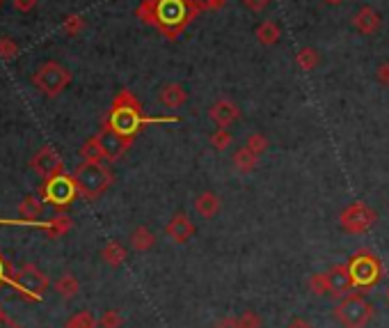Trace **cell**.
I'll list each match as a JSON object with an SVG mask.
<instances>
[{
    "instance_id": "6da1fadb",
    "label": "cell",
    "mask_w": 389,
    "mask_h": 328,
    "mask_svg": "<svg viewBox=\"0 0 389 328\" xmlns=\"http://www.w3.org/2000/svg\"><path fill=\"white\" fill-rule=\"evenodd\" d=\"M197 14L199 10L190 5V0H142L135 10L137 19L172 42L197 19Z\"/></svg>"
},
{
    "instance_id": "7a4b0ae2",
    "label": "cell",
    "mask_w": 389,
    "mask_h": 328,
    "mask_svg": "<svg viewBox=\"0 0 389 328\" xmlns=\"http://www.w3.org/2000/svg\"><path fill=\"white\" fill-rule=\"evenodd\" d=\"M149 122H163V120H147L142 115V104L128 90L117 92V97L113 99V106H110V113L104 120V124L113 126L115 131L128 135V138H135L142 126Z\"/></svg>"
},
{
    "instance_id": "3957f363",
    "label": "cell",
    "mask_w": 389,
    "mask_h": 328,
    "mask_svg": "<svg viewBox=\"0 0 389 328\" xmlns=\"http://www.w3.org/2000/svg\"><path fill=\"white\" fill-rule=\"evenodd\" d=\"M73 181L78 186V195L85 200H99L113 184V172L104 161H82L73 170Z\"/></svg>"
},
{
    "instance_id": "277c9868",
    "label": "cell",
    "mask_w": 389,
    "mask_h": 328,
    "mask_svg": "<svg viewBox=\"0 0 389 328\" xmlns=\"http://www.w3.org/2000/svg\"><path fill=\"white\" fill-rule=\"evenodd\" d=\"M332 315L344 328H364L373 319V305L362 294H348L339 300Z\"/></svg>"
},
{
    "instance_id": "5b68a950",
    "label": "cell",
    "mask_w": 389,
    "mask_h": 328,
    "mask_svg": "<svg viewBox=\"0 0 389 328\" xmlns=\"http://www.w3.org/2000/svg\"><path fill=\"white\" fill-rule=\"evenodd\" d=\"M32 83L42 95L53 99V97H58V95L64 92V90H67V85L71 83V71L67 67H62L60 62L49 60L35 71Z\"/></svg>"
},
{
    "instance_id": "8992f818",
    "label": "cell",
    "mask_w": 389,
    "mask_h": 328,
    "mask_svg": "<svg viewBox=\"0 0 389 328\" xmlns=\"http://www.w3.org/2000/svg\"><path fill=\"white\" fill-rule=\"evenodd\" d=\"M350 276H353L355 287L359 289H371L383 278V264L369 250H357L348 262Z\"/></svg>"
},
{
    "instance_id": "52a82bcc",
    "label": "cell",
    "mask_w": 389,
    "mask_h": 328,
    "mask_svg": "<svg viewBox=\"0 0 389 328\" xmlns=\"http://www.w3.org/2000/svg\"><path fill=\"white\" fill-rule=\"evenodd\" d=\"M44 181H46L42 188L44 202H49L58 209L69 207L78 195V186H76V181H73V175H67V172H62L58 177L44 179Z\"/></svg>"
},
{
    "instance_id": "ba28073f",
    "label": "cell",
    "mask_w": 389,
    "mask_h": 328,
    "mask_svg": "<svg viewBox=\"0 0 389 328\" xmlns=\"http://www.w3.org/2000/svg\"><path fill=\"white\" fill-rule=\"evenodd\" d=\"M16 291H21L25 298L39 300L42 294L49 289V276L44 271H39L35 264H23L21 269L14 271V282Z\"/></svg>"
},
{
    "instance_id": "9c48e42d",
    "label": "cell",
    "mask_w": 389,
    "mask_h": 328,
    "mask_svg": "<svg viewBox=\"0 0 389 328\" xmlns=\"http://www.w3.org/2000/svg\"><path fill=\"white\" fill-rule=\"evenodd\" d=\"M376 221H378L376 212L369 205H364V202L348 205L344 212H341V216H339L341 230L348 232V234H364V232H369L376 225Z\"/></svg>"
},
{
    "instance_id": "30bf717a",
    "label": "cell",
    "mask_w": 389,
    "mask_h": 328,
    "mask_svg": "<svg viewBox=\"0 0 389 328\" xmlns=\"http://www.w3.org/2000/svg\"><path fill=\"white\" fill-rule=\"evenodd\" d=\"M97 138L101 142V150H104V157L108 161H119L128 152V147L133 145L135 138H128V135H122L119 131H115L113 126L104 124L101 131L97 133Z\"/></svg>"
},
{
    "instance_id": "8fae6325",
    "label": "cell",
    "mask_w": 389,
    "mask_h": 328,
    "mask_svg": "<svg viewBox=\"0 0 389 328\" xmlns=\"http://www.w3.org/2000/svg\"><path fill=\"white\" fill-rule=\"evenodd\" d=\"M30 168L37 172V175H42L44 179H51V177H58L64 172V163L60 159V154L55 152L53 147H42L39 152L35 154L30 159Z\"/></svg>"
},
{
    "instance_id": "7c38bea8",
    "label": "cell",
    "mask_w": 389,
    "mask_h": 328,
    "mask_svg": "<svg viewBox=\"0 0 389 328\" xmlns=\"http://www.w3.org/2000/svg\"><path fill=\"white\" fill-rule=\"evenodd\" d=\"M350 289H355L353 276H350L348 264H337L328 271V296L344 298L350 294Z\"/></svg>"
},
{
    "instance_id": "4fadbf2b",
    "label": "cell",
    "mask_w": 389,
    "mask_h": 328,
    "mask_svg": "<svg viewBox=\"0 0 389 328\" xmlns=\"http://www.w3.org/2000/svg\"><path fill=\"white\" fill-rule=\"evenodd\" d=\"M194 232H197V227H194V223L183 212H177L168 221V225H165V234H168L174 243L190 241L194 236Z\"/></svg>"
},
{
    "instance_id": "5bb4252c",
    "label": "cell",
    "mask_w": 389,
    "mask_h": 328,
    "mask_svg": "<svg viewBox=\"0 0 389 328\" xmlns=\"http://www.w3.org/2000/svg\"><path fill=\"white\" fill-rule=\"evenodd\" d=\"M209 117L218 129H227L240 117V108L234 102H229V99H220V102L209 108Z\"/></svg>"
},
{
    "instance_id": "9a60e30c",
    "label": "cell",
    "mask_w": 389,
    "mask_h": 328,
    "mask_svg": "<svg viewBox=\"0 0 389 328\" xmlns=\"http://www.w3.org/2000/svg\"><path fill=\"white\" fill-rule=\"evenodd\" d=\"M353 25L359 35H376L378 30H381V14H378L373 7L364 5L355 12Z\"/></svg>"
},
{
    "instance_id": "2e32d148",
    "label": "cell",
    "mask_w": 389,
    "mask_h": 328,
    "mask_svg": "<svg viewBox=\"0 0 389 328\" xmlns=\"http://www.w3.org/2000/svg\"><path fill=\"white\" fill-rule=\"evenodd\" d=\"M159 102L165 108H181L183 104L188 102V92H186V87L179 85V83H168V85L161 87Z\"/></svg>"
},
{
    "instance_id": "e0dca14e",
    "label": "cell",
    "mask_w": 389,
    "mask_h": 328,
    "mask_svg": "<svg viewBox=\"0 0 389 328\" xmlns=\"http://www.w3.org/2000/svg\"><path fill=\"white\" fill-rule=\"evenodd\" d=\"M220 205H222L220 198L213 193V190H204V193H199L197 198H194V212H197V216L206 218V221L218 216Z\"/></svg>"
},
{
    "instance_id": "ac0fdd59",
    "label": "cell",
    "mask_w": 389,
    "mask_h": 328,
    "mask_svg": "<svg viewBox=\"0 0 389 328\" xmlns=\"http://www.w3.org/2000/svg\"><path fill=\"white\" fill-rule=\"evenodd\" d=\"M257 161H259V157L247 147V145H243V147H238L234 152V168H236V172H240V175L252 172L257 168Z\"/></svg>"
},
{
    "instance_id": "d6986e66",
    "label": "cell",
    "mask_w": 389,
    "mask_h": 328,
    "mask_svg": "<svg viewBox=\"0 0 389 328\" xmlns=\"http://www.w3.org/2000/svg\"><path fill=\"white\" fill-rule=\"evenodd\" d=\"M254 35H257L259 44H264V47H273V44L280 42V35H282V30H280V25H277L275 21L266 19V21H261V23L257 25Z\"/></svg>"
},
{
    "instance_id": "ffe728a7",
    "label": "cell",
    "mask_w": 389,
    "mask_h": 328,
    "mask_svg": "<svg viewBox=\"0 0 389 328\" xmlns=\"http://www.w3.org/2000/svg\"><path fill=\"white\" fill-rule=\"evenodd\" d=\"M101 260H104L108 267H122L126 262V248L119 241H108L104 248H101Z\"/></svg>"
},
{
    "instance_id": "44dd1931",
    "label": "cell",
    "mask_w": 389,
    "mask_h": 328,
    "mask_svg": "<svg viewBox=\"0 0 389 328\" xmlns=\"http://www.w3.org/2000/svg\"><path fill=\"white\" fill-rule=\"evenodd\" d=\"M131 245H133V250L137 253H147V250H152L154 245H156V234L149 230V227H135L133 234H131Z\"/></svg>"
},
{
    "instance_id": "7402d4cb",
    "label": "cell",
    "mask_w": 389,
    "mask_h": 328,
    "mask_svg": "<svg viewBox=\"0 0 389 328\" xmlns=\"http://www.w3.org/2000/svg\"><path fill=\"white\" fill-rule=\"evenodd\" d=\"M55 291H58L62 298H73L80 291V282L73 273H62L58 282H55Z\"/></svg>"
},
{
    "instance_id": "603a6c76",
    "label": "cell",
    "mask_w": 389,
    "mask_h": 328,
    "mask_svg": "<svg viewBox=\"0 0 389 328\" xmlns=\"http://www.w3.org/2000/svg\"><path fill=\"white\" fill-rule=\"evenodd\" d=\"M42 209H44V202L39 198L27 195L23 198V202L18 205V216H21L23 221H37V218L42 216Z\"/></svg>"
},
{
    "instance_id": "cb8c5ba5",
    "label": "cell",
    "mask_w": 389,
    "mask_h": 328,
    "mask_svg": "<svg viewBox=\"0 0 389 328\" xmlns=\"http://www.w3.org/2000/svg\"><path fill=\"white\" fill-rule=\"evenodd\" d=\"M319 62H321L319 53L311 47H302L298 53H295V65H298L302 71H314L319 67Z\"/></svg>"
},
{
    "instance_id": "d4e9b609",
    "label": "cell",
    "mask_w": 389,
    "mask_h": 328,
    "mask_svg": "<svg viewBox=\"0 0 389 328\" xmlns=\"http://www.w3.org/2000/svg\"><path fill=\"white\" fill-rule=\"evenodd\" d=\"M71 218L69 216H64V214H58L55 218H51L49 225H46V232H49L51 239H58V236L62 234H67L71 230Z\"/></svg>"
},
{
    "instance_id": "484cf974",
    "label": "cell",
    "mask_w": 389,
    "mask_h": 328,
    "mask_svg": "<svg viewBox=\"0 0 389 328\" xmlns=\"http://www.w3.org/2000/svg\"><path fill=\"white\" fill-rule=\"evenodd\" d=\"M80 159H82V161H104V159H106L97 135H94V138H89V140L82 142V147H80Z\"/></svg>"
},
{
    "instance_id": "4316f807",
    "label": "cell",
    "mask_w": 389,
    "mask_h": 328,
    "mask_svg": "<svg viewBox=\"0 0 389 328\" xmlns=\"http://www.w3.org/2000/svg\"><path fill=\"white\" fill-rule=\"evenodd\" d=\"M99 322L94 319V315L89 312V310H80V312L71 315L69 322L64 324V328H97Z\"/></svg>"
},
{
    "instance_id": "83f0119b",
    "label": "cell",
    "mask_w": 389,
    "mask_h": 328,
    "mask_svg": "<svg viewBox=\"0 0 389 328\" xmlns=\"http://www.w3.org/2000/svg\"><path fill=\"white\" fill-rule=\"evenodd\" d=\"M307 287L314 296H328V273H311Z\"/></svg>"
},
{
    "instance_id": "f1b7e54d",
    "label": "cell",
    "mask_w": 389,
    "mask_h": 328,
    "mask_svg": "<svg viewBox=\"0 0 389 328\" xmlns=\"http://www.w3.org/2000/svg\"><path fill=\"white\" fill-rule=\"evenodd\" d=\"M62 30L64 35H69V37H78V35L85 30V19H82L80 14H69L62 23Z\"/></svg>"
},
{
    "instance_id": "f546056e",
    "label": "cell",
    "mask_w": 389,
    "mask_h": 328,
    "mask_svg": "<svg viewBox=\"0 0 389 328\" xmlns=\"http://www.w3.org/2000/svg\"><path fill=\"white\" fill-rule=\"evenodd\" d=\"M99 326L101 328H122L124 326V317L119 310H106L104 315L99 319Z\"/></svg>"
},
{
    "instance_id": "4dcf8cb0",
    "label": "cell",
    "mask_w": 389,
    "mask_h": 328,
    "mask_svg": "<svg viewBox=\"0 0 389 328\" xmlns=\"http://www.w3.org/2000/svg\"><path fill=\"white\" fill-rule=\"evenodd\" d=\"M231 133L227 131V129H218L216 133L211 135V147L216 150V152H225L229 145H231Z\"/></svg>"
},
{
    "instance_id": "1f68e13d",
    "label": "cell",
    "mask_w": 389,
    "mask_h": 328,
    "mask_svg": "<svg viewBox=\"0 0 389 328\" xmlns=\"http://www.w3.org/2000/svg\"><path fill=\"white\" fill-rule=\"evenodd\" d=\"M245 145L257 154V157H261V154H266V150H268V138L264 133H249Z\"/></svg>"
},
{
    "instance_id": "d6a6232c",
    "label": "cell",
    "mask_w": 389,
    "mask_h": 328,
    "mask_svg": "<svg viewBox=\"0 0 389 328\" xmlns=\"http://www.w3.org/2000/svg\"><path fill=\"white\" fill-rule=\"evenodd\" d=\"M18 44L12 37H0V58L3 60H14L18 56Z\"/></svg>"
},
{
    "instance_id": "836d02e7",
    "label": "cell",
    "mask_w": 389,
    "mask_h": 328,
    "mask_svg": "<svg viewBox=\"0 0 389 328\" xmlns=\"http://www.w3.org/2000/svg\"><path fill=\"white\" fill-rule=\"evenodd\" d=\"M238 324L240 328H261L264 326L261 317H259L254 310H245V312L238 317Z\"/></svg>"
},
{
    "instance_id": "e575fe53",
    "label": "cell",
    "mask_w": 389,
    "mask_h": 328,
    "mask_svg": "<svg viewBox=\"0 0 389 328\" xmlns=\"http://www.w3.org/2000/svg\"><path fill=\"white\" fill-rule=\"evenodd\" d=\"M227 0H190L192 7H197L199 12H216V10H222L225 7Z\"/></svg>"
},
{
    "instance_id": "d590c367",
    "label": "cell",
    "mask_w": 389,
    "mask_h": 328,
    "mask_svg": "<svg viewBox=\"0 0 389 328\" xmlns=\"http://www.w3.org/2000/svg\"><path fill=\"white\" fill-rule=\"evenodd\" d=\"M12 282H14V271L3 257V253H0V285H12Z\"/></svg>"
},
{
    "instance_id": "8d00e7d4",
    "label": "cell",
    "mask_w": 389,
    "mask_h": 328,
    "mask_svg": "<svg viewBox=\"0 0 389 328\" xmlns=\"http://www.w3.org/2000/svg\"><path fill=\"white\" fill-rule=\"evenodd\" d=\"M243 5L247 7L249 12L259 14V12H264L268 5H271V0H243Z\"/></svg>"
},
{
    "instance_id": "74e56055",
    "label": "cell",
    "mask_w": 389,
    "mask_h": 328,
    "mask_svg": "<svg viewBox=\"0 0 389 328\" xmlns=\"http://www.w3.org/2000/svg\"><path fill=\"white\" fill-rule=\"evenodd\" d=\"M376 78H378V83H381V85H389V62H383V65H378Z\"/></svg>"
},
{
    "instance_id": "f35d334b",
    "label": "cell",
    "mask_w": 389,
    "mask_h": 328,
    "mask_svg": "<svg viewBox=\"0 0 389 328\" xmlns=\"http://www.w3.org/2000/svg\"><path fill=\"white\" fill-rule=\"evenodd\" d=\"M213 328H240V324H238V317H225V319H220Z\"/></svg>"
},
{
    "instance_id": "ab89813d",
    "label": "cell",
    "mask_w": 389,
    "mask_h": 328,
    "mask_svg": "<svg viewBox=\"0 0 389 328\" xmlns=\"http://www.w3.org/2000/svg\"><path fill=\"white\" fill-rule=\"evenodd\" d=\"M35 5H37V0H14V7L18 12H30L35 10Z\"/></svg>"
},
{
    "instance_id": "60d3db41",
    "label": "cell",
    "mask_w": 389,
    "mask_h": 328,
    "mask_svg": "<svg viewBox=\"0 0 389 328\" xmlns=\"http://www.w3.org/2000/svg\"><path fill=\"white\" fill-rule=\"evenodd\" d=\"M0 328H23L21 324H16L14 319H9L5 315V310H0Z\"/></svg>"
},
{
    "instance_id": "b9f144b4",
    "label": "cell",
    "mask_w": 389,
    "mask_h": 328,
    "mask_svg": "<svg viewBox=\"0 0 389 328\" xmlns=\"http://www.w3.org/2000/svg\"><path fill=\"white\" fill-rule=\"evenodd\" d=\"M286 328H314L309 322H307V319H300V317H295L293 319V322L289 324V326H286Z\"/></svg>"
},
{
    "instance_id": "7bdbcfd3",
    "label": "cell",
    "mask_w": 389,
    "mask_h": 328,
    "mask_svg": "<svg viewBox=\"0 0 389 328\" xmlns=\"http://www.w3.org/2000/svg\"><path fill=\"white\" fill-rule=\"evenodd\" d=\"M328 5H332V7H337V5H344V0H326Z\"/></svg>"
},
{
    "instance_id": "ee69618b",
    "label": "cell",
    "mask_w": 389,
    "mask_h": 328,
    "mask_svg": "<svg viewBox=\"0 0 389 328\" xmlns=\"http://www.w3.org/2000/svg\"><path fill=\"white\" fill-rule=\"evenodd\" d=\"M0 7H3V0H0Z\"/></svg>"
},
{
    "instance_id": "f6af8a7d",
    "label": "cell",
    "mask_w": 389,
    "mask_h": 328,
    "mask_svg": "<svg viewBox=\"0 0 389 328\" xmlns=\"http://www.w3.org/2000/svg\"><path fill=\"white\" fill-rule=\"evenodd\" d=\"M0 310H3V308H0Z\"/></svg>"
}]
</instances>
